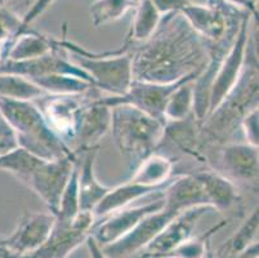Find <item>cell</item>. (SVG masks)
Returning <instances> with one entry per match:
<instances>
[{
  "label": "cell",
  "mask_w": 259,
  "mask_h": 258,
  "mask_svg": "<svg viewBox=\"0 0 259 258\" xmlns=\"http://www.w3.org/2000/svg\"><path fill=\"white\" fill-rule=\"evenodd\" d=\"M87 248H88V252H89V257L91 258H108L107 255L105 254V252L102 250V247L98 244L97 241L94 240L91 235L89 238L87 239L85 241Z\"/></svg>",
  "instance_id": "37"
},
{
  "label": "cell",
  "mask_w": 259,
  "mask_h": 258,
  "mask_svg": "<svg viewBox=\"0 0 259 258\" xmlns=\"http://www.w3.org/2000/svg\"><path fill=\"white\" fill-rule=\"evenodd\" d=\"M259 214L258 207L249 214V217L242 222L239 230L231 236L225 244L218 249L215 258H235L255 241L258 235Z\"/></svg>",
  "instance_id": "25"
},
{
  "label": "cell",
  "mask_w": 259,
  "mask_h": 258,
  "mask_svg": "<svg viewBox=\"0 0 259 258\" xmlns=\"http://www.w3.org/2000/svg\"><path fill=\"white\" fill-rule=\"evenodd\" d=\"M205 165L236 183L258 190V146L230 142L205 154Z\"/></svg>",
  "instance_id": "8"
},
{
  "label": "cell",
  "mask_w": 259,
  "mask_h": 258,
  "mask_svg": "<svg viewBox=\"0 0 259 258\" xmlns=\"http://www.w3.org/2000/svg\"><path fill=\"white\" fill-rule=\"evenodd\" d=\"M176 176L171 177L169 181L164 182L161 185H145L137 181H128L125 183L119 185L116 188L110 189L105 198L98 203V205L94 208L93 214L96 221L100 218H103L107 214L116 210L122 209L131 205V203L137 202L140 199L146 198V196L151 195V194H162L165 193L166 189L171 185V182L176 179Z\"/></svg>",
  "instance_id": "19"
},
{
  "label": "cell",
  "mask_w": 259,
  "mask_h": 258,
  "mask_svg": "<svg viewBox=\"0 0 259 258\" xmlns=\"http://www.w3.org/2000/svg\"><path fill=\"white\" fill-rule=\"evenodd\" d=\"M194 114V85L187 82L180 85L169 97L164 108L165 123L181 122Z\"/></svg>",
  "instance_id": "28"
},
{
  "label": "cell",
  "mask_w": 259,
  "mask_h": 258,
  "mask_svg": "<svg viewBox=\"0 0 259 258\" xmlns=\"http://www.w3.org/2000/svg\"><path fill=\"white\" fill-rule=\"evenodd\" d=\"M58 42L70 61L91 77L94 88L107 92L111 96H121L128 91L133 82V74L132 57L126 43H122V46L115 51L94 53L69 40L66 35Z\"/></svg>",
  "instance_id": "5"
},
{
  "label": "cell",
  "mask_w": 259,
  "mask_h": 258,
  "mask_svg": "<svg viewBox=\"0 0 259 258\" xmlns=\"http://www.w3.org/2000/svg\"><path fill=\"white\" fill-rule=\"evenodd\" d=\"M194 174L204 186L209 204L217 212L230 210L241 202L236 185L222 174L217 173L210 168L206 170H197Z\"/></svg>",
  "instance_id": "23"
},
{
  "label": "cell",
  "mask_w": 259,
  "mask_h": 258,
  "mask_svg": "<svg viewBox=\"0 0 259 258\" xmlns=\"http://www.w3.org/2000/svg\"><path fill=\"white\" fill-rule=\"evenodd\" d=\"M165 122L150 117L131 105L111 107V129L117 150L134 170L161 146Z\"/></svg>",
  "instance_id": "4"
},
{
  "label": "cell",
  "mask_w": 259,
  "mask_h": 258,
  "mask_svg": "<svg viewBox=\"0 0 259 258\" xmlns=\"http://www.w3.org/2000/svg\"><path fill=\"white\" fill-rule=\"evenodd\" d=\"M77 177H79V165L77 160L72 168L71 176H70L69 182L66 185L63 190L62 196H61L60 205L56 212V218L60 219H72L77 213L80 212L79 207V186H77Z\"/></svg>",
  "instance_id": "30"
},
{
  "label": "cell",
  "mask_w": 259,
  "mask_h": 258,
  "mask_svg": "<svg viewBox=\"0 0 259 258\" xmlns=\"http://www.w3.org/2000/svg\"><path fill=\"white\" fill-rule=\"evenodd\" d=\"M2 2H3V4H4V2H6V0H2Z\"/></svg>",
  "instance_id": "41"
},
{
  "label": "cell",
  "mask_w": 259,
  "mask_h": 258,
  "mask_svg": "<svg viewBox=\"0 0 259 258\" xmlns=\"http://www.w3.org/2000/svg\"><path fill=\"white\" fill-rule=\"evenodd\" d=\"M97 97H100V91L93 88L80 94H44L35 99L34 103L41 111L53 133L74 151L84 110Z\"/></svg>",
  "instance_id": "7"
},
{
  "label": "cell",
  "mask_w": 259,
  "mask_h": 258,
  "mask_svg": "<svg viewBox=\"0 0 259 258\" xmlns=\"http://www.w3.org/2000/svg\"><path fill=\"white\" fill-rule=\"evenodd\" d=\"M228 3L234 4L239 8L245 9V11L250 12L253 17L258 20V7H256V0H226Z\"/></svg>",
  "instance_id": "36"
},
{
  "label": "cell",
  "mask_w": 259,
  "mask_h": 258,
  "mask_svg": "<svg viewBox=\"0 0 259 258\" xmlns=\"http://www.w3.org/2000/svg\"><path fill=\"white\" fill-rule=\"evenodd\" d=\"M100 148H93L77 155L79 165V207L84 212H93L98 203L105 198L111 188H107L98 181L96 176V160Z\"/></svg>",
  "instance_id": "20"
},
{
  "label": "cell",
  "mask_w": 259,
  "mask_h": 258,
  "mask_svg": "<svg viewBox=\"0 0 259 258\" xmlns=\"http://www.w3.org/2000/svg\"><path fill=\"white\" fill-rule=\"evenodd\" d=\"M47 94L36 84L25 77L15 74H0V97L16 101H32Z\"/></svg>",
  "instance_id": "27"
},
{
  "label": "cell",
  "mask_w": 259,
  "mask_h": 258,
  "mask_svg": "<svg viewBox=\"0 0 259 258\" xmlns=\"http://www.w3.org/2000/svg\"><path fill=\"white\" fill-rule=\"evenodd\" d=\"M124 43L132 57L133 80L138 82L168 84L190 75L199 77L208 62L205 42L181 12L162 16L145 42Z\"/></svg>",
  "instance_id": "1"
},
{
  "label": "cell",
  "mask_w": 259,
  "mask_h": 258,
  "mask_svg": "<svg viewBox=\"0 0 259 258\" xmlns=\"http://www.w3.org/2000/svg\"><path fill=\"white\" fill-rule=\"evenodd\" d=\"M56 0H35L32 6L30 7L29 11L26 12L25 16L22 17V26H21V32L22 34L23 31L29 30L30 26L37 20V18L54 3ZM16 39V38H15Z\"/></svg>",
  "instance_id": "33"
},
{
  "label": "cell",
  "mask_w": 259,
  "mask_h": 258,
  "mask_svg": "<svg viewBox=\"0 0 259 258\" xmlns=\"http://www.w3.org/2000/svg\"><path fill=\"white\" fill-rule=\"evenodd\" d=\"M182 212L183 210L176 207L173 203L165 200V204L161 209L148 214L131 233L112 244L102 247V250L108 258H128L134 253H140L157 234L161 233L162 229L171 219L176 218Z\"/></svg>",
  "instance_id": "11"
},
{
  "label": "cell",
  "mask_w": 259,
  "mask_h": 258,
  "mask_svg": "<svg viewBox=\"0 0 259 258\" xmlns=\"http://www.w3.org/2000/svg\"><path fill=\"white\" fill-rule=\"evenodd\" d=\"M0 74L20 75V77H25L26 79L31 80V82L37 78L48 77V75H72V77L81 78V79L92 83L91 77L87 74L85 71H83L79 66L70 61L69 56L62 47L57 51L52 52V53L37 57V58H32V60H3L0 63Z\"/></svg>",
  "instance_id": "13"
},
{
  "label": "cell",
  "mask_w": 259,
  "mask_h": 258,
  "mask_svg": "<svg viewBox=\"0 0 259 258\" xmlns=\"http://www.w3.org/2000/svg\"><path fill=\"white\" fill-rule=\"evenodd\" d=\"M17 139L12 128L4 119V117L0 113V155L4 153H8L12 149L17 148Z\"/></svg>",
  "instance_id": "34"
},
{
  "label": "cell",
  "mask_w": 259,
  "mask_h": 258,
  "mask_svg": "<svg viewBox=\"0 0 259 258\" xmlns=\"http://www.w3.org/2000/svg\"><path fill=\"white\" fill-rule=\"evenodd\" d=\"M134 11L136 13L132 21L131 30L125 39L132 43H142L154 34L162 16L155 8L151 0H141Z\"/></svg>",
  "instance_id": "26"
},
{
  "label": "cell",
  "mask_w": 259,
  "mask_h": 258,
  "mask_svg": "<svg viewBox=\"0 0 259 258\" xmlns=\"http://www.w3.org/2000/svg\"><path fill=\"white\" fill-rule=\"evenodd\" d=\"M3 61V56H2V44H0V63Z\"/></svg>",
  "instance_id": "39"
},
{
  "label": "cell",
  "mask_w": 259,
  "mask_h": 258,
  "mask_svg": "<svg viewBox=\"0 0 259 258\" xmlns=\"http://www.w3.org/2000/svg\"><path fill=\"white\" fill-rule=\"evenodd\" d=\"M195 32L205 42L235 39L250 12L239 8L226 0H205V3L191 2L181 11Z\"/></svg>",
  "instance_id": "6"
},
{
  "label": "cell",
  "mask_w": 259,
  "mask_h": 258,
  "mask_svg": "<svg viewBox=\"0 0 259 258\" xmlns=\"http://www.w3.org/2000/svg\"><path fill=\"white\" fill-rule=\"evenodd\" d=\"M77 158H62L57 160H46L40 163L23 182L31 189L48 207V210L56 214L60 205L61 196L71 176L72 168Z\"/></svg>",
  "instance_id": "12"
},
{
  "label": "cell",
  "mask_w": 259,
  "mask_h": 258,
  "mask_svg": "<svg viewBox=\"0 0 259 258\" xmlns=\"http://www.w3.org/2000/svg\"><path fill=\"white\" fill-rule=\"evenodd\" d=\"M0 4H3V2H2V0H0Z\"/></svg>",
  "instance_id": "40"
},
{
  "label": "cell",
  "mask_w": 259,
  "mask_h": 258,
  "mask_svg": "<svg viewBox=\"0 0 259 258\" xmlns=\"http://www.w3.org/2000/svg\"><path fill=\"white\" fill-rule=\"evenodd\" d=\"M56 216L51 212H25L3 243L12 254L25 258L36 252L46 243L53 227Z\"/></svg>",
  "instance_id": "14"
},
{
  "label": "cell",
  "mask_w": 259,
  "mask_h": 258,
  "mask_svg": "<svg viewBox=\"0 0 259 258\" xmlns=\"http://www.w3.org/2000/svg\"><path fill=\"white\" fill-rule=\"evenodd\" d=\"M151 2L157 12L161 16H165L174 12H181L192 0H151Z\"/></svg>",
  "instance_id": "35"
},
{
  "label": "cell",
  "mask_w": 259,
  "mask_h": 258,
  "mask_svg": "<svg viewBox=\"0 0 259 258\" xmlns=\"http://www.w3.org/2000/svg\"><path fill=\"white\" fill-rule=\"evenodd\" d=\"M253 18V16H249L242 22L234 47L217 71L215 78H214L213 84H211L210 93H209L208 114L206 115H209L217 106L222 102L240 78L245 62V49H246V42H248L249 26H250Z\"/></svg>",
  "instance_id": "17"
},
{
  "label": "cell",
  "mask_w": 259,
  "mask_h": 258,
  "mask_svg": "<svg viewBox=\"0 0 259 258\" xmlns=\"http://www.w3.org/2000/svg\"><path fill=\"white\" fill-rule=\"evenodd\" d=\"M164 204H165V200H164V194H162V195L157 196L154 202L146 203L140 207L122 208L116 212L110 213L103 217L101 222L96 221L91 231V236L101 247L112 244L121 239L122 236L131 233L134 227L148 214L161 209Z\"/></svg>",
  "instance_id": "16"
},
{
  "label": "cell",
  "mask_w": 259,
  "mask_h": 258,
  "mask_svg": "<svg viewBox=\"0 0 259 258\" xmlns=\"http://www.w3.org/2000/svg\"><path fill=\"white\" fill-rule=\"evenodd\" d=\"M241 132L245 142L258 146V108L249 111L241 122Z\"/></svg>",
  "instance_id": "32"
},
{
  "label": "cell",
  "mask_w": 259,
  "mask_h": 258,
  "mask_svg": "<svg viewBox=\"0 0 259 258\" xmlns=\"http://www.w3.org/2000/svg\"><path fill=\"white\" fill-rule=\"evenodd\" d=\"M100 97L92 99L84 110L75 142V155L100 148V141L111 129V107L101 102Z\"/></svg>",
  "instance_id": "18"
},
{
  "label": "cell",
  "mask_w": 259,
  "mask_h": 258,
  "mask_svg": "<svg viewBox=\"0 0 259 258\" xmlns=\"http://www.w3.org/2000/svg\"><path fill=\"white\" fill-rule=\"evenodd\" d=\"M136 7L137 6L132 3L131 0H94L89 9V14L94 27H100L117 21Z\"/></svg>",
  "instance_id": "29"
},
{
  "label": "cell",
  "mask_w": 259,
  "mask_h": 258,
  "mask_svg": "<svg viewBox=\"0 0 259 258\" xmlns=\"http://www.w3.org/2000/svg\"><path fill=\"white\" fill-rule=\"evenodd\" d=\"M258 23L250 22L240 78L222 102L201 122L200 141L204 159L208 150L230 143L235 134L241 131L245 115L258 108Z\"/></svg>",
  "instance_id": "2"
},
{
  "label": "cell",
  "mask_w": 259,
  "mask_h": 258,
  "mask_svg": "<svg viewBox=\"0 0 259 258\" xmlns=\"http://www.w3.org/2000/svg\"><path fill=\"white\" fill-rule=\"evenodd\" d=\"M60 48L57 38L40 34L29 28L11 43L3 44L2 56H3V60L26 61L46 56Z\"/></svg>",
  "instance_id": "21"
},
{
  "label": "cell",
  "mask_w": 259,
  "mask_h": 258,
  "mask_svg": "<svg viewBox=\"0 0 259 258\" xmlns=\"http://www.w3.org/2000/svg\"><path fill=\"white\" fill-rule=\"evenodd\" d=\"M22 17L9 9L4 4H0V44H7L17 38L21 32Z\"/></svg>",
  "instance_id": "31"
},
{
  "label": "cell",
  "mask_w": 259,
  "mask_h": 258,
  "mask_svg": "<svg viewBox=\"0 0 259 258\" xmlns=\"http://www.w3.org/2000/svg\"><path fill=\"white\" fill-rule=\"evenodd\" d=\"M173 169L174 163L171 158L154 153L133 170L131 179L145 185H161L176 176L177 173H174Z\"/></svg>",
  "instance_id": "24"
},
{
  "label": "cell",
  "mask_w": 259,
  "mask_h": 258,
  "mask_svg": "<svg viewBox=\"0 0 259 258\" xmlns=\"http://www.w3.org/2000/svg\"><path fill=\"white\" fill-rule=\"evenodd\" d=\"M196 75H190V77H186L173 83H168V84L133 80L129 89L124 94L100 97V101L108 107H114L116 105H131L155 119L165 122L164 120V108H165L170 94L180 85L187 82H194L196 80Z\"/></svg>",
  "instance_id": "9"
},
{
  "label": "cell",
  "mask_w": 259,
  "mask_h": 258,
  "mask_svg": "<svg viewBox=\"0 0 259 258\" xmlns=\"http://www.w3.org/2000/svg\"><path fill=\"white\" fill-rule=\"evenodd\" d=\"M213 208L199 205L183 210L157 234L142 250L138 258H164L168 253L192 238L197 221Z\"/></svg>",
  "instance_id": "15"
},
{
  "label": "cell",
  "mask_w": 259,
  "mask_h": 258,
  "mask_svg": "<svg viewBox=\"0 0 259 258\" xmlns=\"http://www.w3.org/2000/svg\"><path fill=\"white\" fill-rule=\"evenodd\" d=\"M200 127L201 122L195 117V114H191L190 117L181 122L165 123L162 142L169 141L171 146L205 165V159L201 154Z\"/></svg>",
  "instance_id": "22"
},
{
  "label": "cell",
  "mask_w": 259,
  "mask_h": 258,
  "mask_svg": "<svg viewBox=\"0 0 259 258\" xmlns=\"http://www.w3.org/2000/svg\"><path fill=\"white\" fill-rule=\"evenodd\" d=\"M0 113L12 128L20 148L46 160L77 158L53 133L41 111L32 101L0 97Z\"/></svg>",
  "instance_id": "3"
},
{
  "label": "cell",
  "mask_w": 259,
  "mask_h": 258,
  "mask_svg": "<svg viewBox=\"0 0 259 258\" xmlns=\"http://www.w3.org/2000/svg\"><path fill=\"white\" fill-rule=\"evenodd\" d=\"M0 258H21L17 255L12 254L8 249L6 248L3 243V236H0Z\"/></svg>",
  "instance_id": "38"
},
{
  "label": "cell",
  "mask_w": 259,
  "mask_h": 258,
  "mask_svg": "<svg viewBox=\"0 0 259 258\" xmlns=\"http://www.w3.org/2000/svg\"><path fill=\"white\" fill-rule=\"evenodd\" d=\"M94 224L93 212L84 210H80L72 219L56 218L46 243L25 258H67L85 243Z\"/></svg>",
  "instance_id": "10"
}]
</instances>
